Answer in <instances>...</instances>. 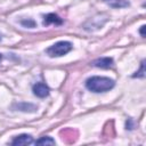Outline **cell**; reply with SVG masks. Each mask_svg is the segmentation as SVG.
Here are the masks:
<instances>
[{
    "instance_id": "cell-12",
    "label": "cell",
    "mask_w": 146,
    "mask_h": 146,
    "mask_svg": "<svg viewBox=\"0 0 146 146\" xmlns=\"http://www.w3.org/2000/svg\"><path fill=\"white\" fill-rule=\"evenodd\" d=\"M21 24H22L23 26H25V27H30V29H33V27H35V26H36L35 21H33V19H31V18L22 19V21H21Z\"/></svg>"
},
{
    "instance_id": "cell-11",
    "label": "cell",
    "mask_w": 146,
    "mask_h": 146,
    "mask_svg": "<svg viewBox=\"0 0 146 146\" xmlns=\"http://www.w3.org/2000/svg\"><path fill=\"white\" fill-rule=\"evenodd\" d=\"M145 59H143L141 60V63H140V68L136 72V74H133L132 76L133 78H144L145 76Z\"/></svg>"
},
{
    "instance_id": "cell-5",
    "label": "cell",
    "mask_w": 146,
    "mask_h": 146,
    "mask_svg": "<svg viewBox=\"0 0 146 146\" xmlns=\"http://www.w3.org/2000/svg\"><path fill=\"white\" fill-rule=\"evenodd\" d=\"M34 143L33 141V138L31 135H26V133H23V135H19V136H16L13 140H11V145L14 146H19V145H30Z\"/></svg>"
},
{
    "instance_id": "cell-4",
    "label": "cell",
    "mask_w": 146,
    "mask_h": 146,
    "mask_svg": "<svg viewBox=\"0 0 146 146\" xmlns=\"http://www.w3.org/2000/svg\"><path fill=\"white\" fill-rule=\"evenodd\" d=\"M33 94L39 98H44L49 95V87L43 82H38L32 88Z\"/></svg>"
},
{
    "instance_id": "cell-15",
    "label": "cell",
    "mask_w": 146,
    "mask_h": 146,
    "mask_svg": "<svg viewBox=\"0 0 146 146\" xmlns=\"http://www.w3.org/2000/svg\"><path fill=\"white\" fill-rule=\"evenodd\" d=\"M1 39H2V35H1V33H0V41H1Z\"/></svg>"
},
{
    "instance_id": "cell-10",
    "label": "cell",
    "mask_w": 146,
    "mask_h": 146,
    "mask_svg": "<svg viewBox=\"0 0 146 146\" xmlns=\"http://www.w3.org/2000/svg\"><path fill=\"white\" fill-rule=\"evenodd\" d=\"M34 144H35V145H55L56 143H55V140H54L51 137L43 136V137H41L40 139L35 140Z\"/></svg>"
},
{
    "instance_id": "cell-7",
    "label": "cell",
    "mask_w": 146,
    "mask_h": 146,
    "mask_svg": "<svg viewBox=\"0 0 146 146\" xmlns=\"http://www.w3.org/2000/svg\"><path fill=\"white\" fill-rule=\"evenodd\" d=\"M50 24H55V25H62L63 24V19L54 14V13H50V14H47L43 16V25L47 26V25H50Z\"/></svg>"
},
{
    "instance_id": "cell-1",
    "label": "cell",
    "mask_w": 146,
    "mask_h": 146,
    "mask_svg": "<svg viewBox=\"0 0 146 146\" xmlns=\"http://www.w3.org/2000/svg\"><path fill=\"white\" fill-rule=\"evenodd\" d=\"M115 82L106 76H91L87 79L86 81V87L90 91L94 92H104L108 91L114 87Z\"/></svg>"
},
{
    "instance_id": "cell-9",
    "label": "cell",
    "mask_w": 146,
    "mask_h": 146,
    "mask_svg": "<svg viewBox=\"0 0 146 146\" xmlns=\"http://www.w3.org/2000/svg\"><path fill=\"white\" fill-rule=\"evenodd\" d=\"M15 107H17L19 111H23V112H34L36 110V106L33 105V104H27V103H19V104H16Z\"/></svg>"
},
{
    "instance_id": "cell-6",
    "label": "cell",
    "mask_w": 146,
    "mask_h": 146,
    "mask_svg": "<svg viewBox=\"0 0 146 146\" xmlns=\"http://www.w3.org/2000/svg\"><path fill=\"white\" fill-rule=\"evenodd\" d=\"M92 66L95 67H99V68H110L113 65V59L111 57H102V58H97L91 63Z\"/></svg>"
},
{
    "instance_id": "cell-14",
    "label": "cell",
    "mask_w": 146,
    "mask_h": 146,
    "mask_svg": "<svg viewBox=\"0 0 146 146\" xmlns=\"http://www.w3.org/2000/svg\"><path fill=\"white\" fill-rule=\"evenodd\" d=\"M145 27H146L145 25H143V26L140 27V31H139V32H140V34H141V36H145V32H144V31H145Z\"/></svg>"
},
{
    "instance_id": "cell-13",
    "label": "cell",
    "mask_w": 146,
    "mask_h": 146,
    "mask_svg": "<svg viewBox=\"0 0 146 146\" xmlns=\"http://www.w3.org/2000/svg\"><path fill=\"white\" fill-rule=\"evenodd\" d=\"M132 128H133V125L131 124V119H128V121H127V129L131 130Z\"/></svg>"
},
{
    "instance_id": "cell-2",
    "label": "cell",
    "mask_w": 146,
    "mask_h": 146,
    "mask_svg": "<svg viewBox=\"0 0 146 146\" xmlns=\"http://www.w3.org/2000/svg\"><path fill=\"white\" fill-rule=\"evenodd\" d=\"M72 50V43L68 41H58L47 48L46 52L49 57H60Z\"/></svg>"
},
{
    "instance_id": "cell-3",
    "label": "cell",
    "mask_w": 146,
    "mask_h": 146,
    "mask_svg": "<svg viewBox=\"0 0 146 146\" xmlns=\"http://www.w3.org/2000/svg\"><path fill=\"white\" fill-rule=\"evenodd\" d=\"M108 19V16L106 14H98L96 16H94L92 18H89L84 24H83V29L86 31H96L98 29H100Z\"/></svg>"
},
{
    "instance_id": "cell-16",
    "label": "cell",
    "mask_w": 146,
    "mask_h": 146,
    "mask_svg": "<svg viewBox=\"0 0 146 146\" xmlns=\"http://www.w3.org/2000/svg\"><path fill=\"white\" fill-rule=\"evenodd\" d=\"M1 59H2V55L0 54V60H1Z\"/></svg>"
},
{
    "instance_id": "cell-8",
    "label": "cell",
    "mask_w": 146,
    "mask_h": 146,
    "mask_svg": "<svg viewBox=\"0 0 146 146\" xmlns=\"http://www.w3.org/2000/svg\"><path fill=\"white\" fill-rule=\"evenodd\" d=\"M103 1L112 8H125L130 6V2L128 0H103Z\"/></svg>"
}]
</instances>
